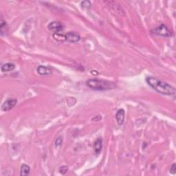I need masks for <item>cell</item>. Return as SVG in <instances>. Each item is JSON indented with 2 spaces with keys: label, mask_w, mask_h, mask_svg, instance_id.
<instances>
[{
  "label": "cell",
  "mask_w": 176,
  "mask_h": 176,
  "mask_svg": "<svg viewBox=\"0 0 176 176\" xmlns=\"http://www.w3.org/2000/svg\"><path fill=\"white\" fill-rule=\"evenodd\" d=\"M175 171H176V168H175V163H173L171 166V169H170V172L173 174H175Z\"/></svg>",
  "instance_id": "obj_17"
},
{
  "label": "cell",
  "mask_w": 176,
  "mask_h": 176,
  "mask_svg": "<svg viewBox=\"0 0 176 176\" xmlns=\"http://www.w3.org/2000/svg\"><path fill=\"white\" fill-rule=\"evenodd\" d=\"M146 81L149 85L160 94L167 96H173L175 94V89L170 84L164 82L157 78L149 77L146 79Z\"/></svg>",
  "instance_id": "obj_1"
},
{
  "label": "cell",
  "mask_w": 176,
  "mask_h": 176,
  "mask_svg": "<svg viewBox=\"0 0 176 176\" xmlns=\"http://www.w3.org/2000/svg\"><path fill=\"white\" fill-rule=\"evenodd\" d=\"M101 116H96L95 117V118H92V120H94V121H99L100 120H101Z\"/></svg>",
  "instance_id": "obj_18"
},
{
  "label": "cell",
  "mask_w": 176,
  "mask_h": 176,
  "mask_svg": "<svg viewBox=\"0 0 176 176\" xmlns=\"http://www.w3.org/2000/svg\"><path fill=\"white\" fill-rule=\"evenodd\" d=\"M0 30H1V35L4 36L8 32V28L7 24H6V21L1 18V24H0Z\"/></svg>",
  "instance_id": "obj_12"
},
{
  "label": "cell",
  "mask_w": 176,
  "mask_h": 176,
  "mask_svg": "<svg viewBox=\"0 0 176 176\" xmlns=\"http://www.w3.org/2000/svg\"><path fill=\"white\" fill-rule=\"evenodd\" d=\"M17 100L16 99H9L4 102L1 106V110L3 112H8L11 110L17 105Z\"/></svg>",
  "instance_id": "obj_4"
},
{
  "label": "cell",
  "mask_w": 176,
  "mask_h": 176,
  "mask_svg": "<svg viewBox=\"0 0 176 176\" xmlns=\"http://www.w3.org/2000/svg\"><path fill=\"white\" fill-rule=\"evenodd\" d=\"M48 29L54 32V33H58L64 30V25L59 21H52L51 23H49Z\"/></svg>",
  "instance_id": "obj_5"
},
{
  "label": "cell",
  "mask_w": 176,
  "mask_h": 176,
  "mask_svg": "<svg viewBox=\"0 0 176 176\" xmlns=\"http://www.w3.org/2000/svg\"><path fill=\"white\" fill-rule=\"evenodd\" d=\"M151 32L156 35L164 37H168L172 35L171 30L164 24H161L159 26L151 30Z\"/></svg>",
  "instance_id": "obj_3"
},
{
  "label": "cell",
  "mask_w": 176,
  "mask_h": 176,
  "mask_svg": "<svg viewBox=\"0 0 176 176\" xmlns=\"http://www.w3.org/2000/svg\"><path fill=\"white\" fill-rule=\"evenodd\" d=\"M116 119L117 123L119 125H122L125 120V110L123 109H120L118 110L116 114Z\"/></svg>",
  "instance_id": "obj_8"
},
{
  "label": "cell",
  "mask_w": 176,
  "mask_h": 176,
  "mask_svg": "<svg viewBox=\"0 0 176 176\" xmlns=\"http://www.w3.org/2000/svg\"><path fill=\"white\" fill-rule=\"evenodd\" d=\"M86 85L92 90L99 91L113 90V89L116 88V83L114 82L96 79H89L87 81Z\"/></svg>",
  "instance_id": "obj_2"
},
{
  "label": "cell",
  "mask_w": 176,
  "mask_h": 176,
  "mask_svg": "<svg viewBox=\"0 0 176 176\" xmlns=\"http://www.w3.org/2000/svg\"><path fill=\"white\" fill-rule=\"evenodd\" d=\"M68 168L66 166H63L59 169L60 173H62L63 175H64L65 173H66V172L68 171Z\"/></svg>",
  "instance_id": "obj_16"
},
{
  "label": "cell",
  "mask_w": 176,
  "mask_h": 176,
  "mask_svg": "<svg viewBox=\"0 0 176 176\" xmlns=\"http://www.w3.org/2000/svg\"><path fill=\"white\" fill-rule=\"evenodd\" d=\"M37 72L41 76H46L51 74L53 73V69L48 66H39L37 68Z\"/></svg>",
  "instance_id": "obj_7"
},
{
  "label": "cell",
  "mask_w": 176,
  "mask_h": 176,
  "mask_svg": "<svg viewBox=\"0 0 176 176\" xmlns=\"http://www.w3.org/2000/svg\"><path fill=\"white\" fill-rule=\"evenodd\" d=\"M53 37L54 38V39L58 41H66V35L61 33H54L53 34Z\"/></svg>",
  "instance_id": "obj_13"
},
{
  "label": "cell",
  "mask_w": 176,
  "mask_h": 176,
  "mask_svg": "<svg viewBox=\"0 0 176 176\" xmlns=\"http://www.w3.org/2000/svg\"><path fill=\"white\" fill-rule=\"evenodd\" d=\"M15 68V65L12 63H6L1 66V70L2 72H7L12 71Z\"/></svg>",
  "instance_id": "obj_10"
},
{
  "label": "cell",
  "mask_w": 176,
  "mask_h": 176,
  "mask_svg": "<svg viewBox=\"0 0 176 176\" xmlns=\"http://www.w3.org/2000/svg\"><path fill=\"white\" fill-rule=\"evenodd\" d=\"M66 35V41L70 43H77L81 39V37L77 32H69L65 34Z\"/></svg>",
  "instance_id": "obj_6"
},
{
  "label": "cell",
  "mask_w": 176,
  "mask_h": 176,
  "mask_svg": "<svg viewBox=\"0 0 176 176\" xmlns=\"http://www.w3.org/2000/svg\"><path fill=\"white\" fill-rule=\"evenodd\" d=\"M81 6L83 8H90L91 7V3L89 1H84L81 3Z\"/></svg>",
  "instance_id": "obj_14"
},
{
  "label": "cell",
  "mask_w": 176,
  "mask_h": 176,
  "mask_svg": "<svg viewBox=\"0 0 176 176\" xmlns=\"http://www.w3.org/2000/svg\"><path fill=\"white\" fill-rule=\"evenodd\" d=\"M30 172V168L26 164H23L20 169V175L22 176L28 175Z\"/></svg>",
  "instance_id": "obj_11"
},
{
  "label": "cell",
  "mask_w": 176,
  "mask_h": 176,
  "mask_svg": "<svg viewBox=\"0 0 176 176\" xmlns=\"http://www.w3.org/2000/svg\"><path fill=\"white\" fill-rule=\"evenodd\" d=\"M102 148H103V141L101 138H98L94 143V149L96 154L101 153Z\"/></svg>",
  "instance_id": "obj_9"
},
{
  "label": "cell",
  "mask_w": 176,
  "mask_h": 176,
  "mask_svg": "<svg viewBox=\"0 0 176 176\" xmlns=\"http://www.w3.org/2000/svg\"><path fill=\"white\" fill-rule=\"evenodd\" d=\"M62 142H63V138L61 136H59L56 139L55 145L56 147H59V146H61V145Z\"/></svg>",
  "instance_id": "obj_15"
}]
</instances>
